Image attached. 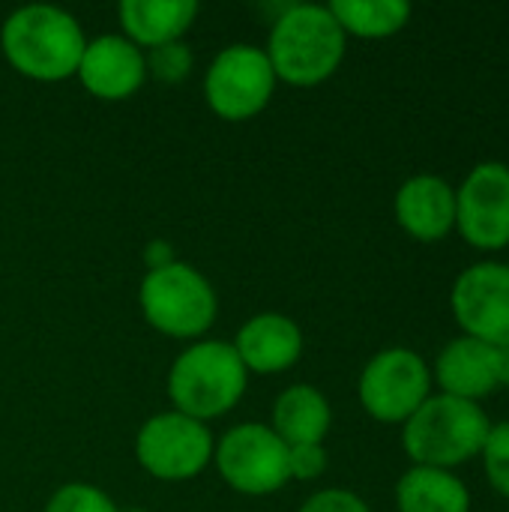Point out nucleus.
<instances>
[{
    "mask_svg": "<svg viewBox=\"0 0 509 512\" xmlns=\"http://www.w3.org/2000/svg\"><path fill=\"white\" fill-rule=\"evenodd\" d=\"M144 258H147L150 270H159V267H168V264H174V252H171V249H168L162 240H156L153 246H147Z\"/></svg>",
    "mask_w": 509,
    "mask_h": 512,
    "instance_id": "obj_25",
    "label": "nucleus"
},
{
    "mask_svg": "<svg viewBox=\"0 0 509 512\" xmlns=\"http://www.w3.org/2000/svg\"><path fill=\"white\" fill-rule=\"evenodd\" d=\"M399 512H468L471 498L462 480L441 468H414L399 480Z\"/></svg>",
    "mask_w": 509,
    "mask_h": 512,
    "instance_id": "obj_18",
    "label": "nucleus"
},
{
    "mask_svg": "<svg viewBox=\"0 0 509 512\" xmlns=\"http://www.w3.org/2000/svg\"><path fill=\"white\" fill-rule=\"evenodd\" d=\"M489 429V417L483 414V408H477V402L444 393L426 399L405 420L402 444L420 468L447 471L483 453Z\"/></svg>",
    "mask_w": 509,
    "mask_h": 512,
    "instance_id": "obj_3",
    "label": "nucleus"
},
{
    "mask_svg": "<svg viewBox=\"0 0 509 512\" xmlns=\"http://www.w3.org/2000/svg\"><path fill=\"white\" fill-rule=\"evenodd\" d=\"M144 60H147V72L165 84H180L192 69V51L183 39L150 48L144 54Z\"/></svg>",
    "mask_w": 509,
    "mask_h": 512,
    "instance_id": "obj_20",
    "label": "nucleus"
},
{
    "mask_svg": "<svg viewBox=\"0 0 509 512\" xmlns=\"http://www.w3.org/2000/svg\"><path fill=\"white\" fill-rule=\"evenodd\" d=\"M345 33L363 39H381L402 30L411 18V6L405 0H333L327 6Z\"/></svg>",
    "mask_w": 509,
    "mask_h": 512,
    "instance_id": "obj_19",
    "label": "nucleus"
},
{
    "mask_svg": "<svg viewBox=\"0 0 509 512\" xmlns=\"http://www.w3.org/2000/svg\"><path fill=\"white\" fill-rule=\"evenodd\" d=\"M456 225L477 249H504L509 243V168L483 162L456 192Z\"/></svg>",
    "mask_w": 509,
    "mask_h": 512,
    "instance_id": "obj_10",
    "label": "nucleus"
},
{
    "mask_svg": "<svg viewBox=\"0 0 509 512\" xmlns=\"http://www.w3.org/2000/svg\"><path fill=\"white\" fill-rule=\"evenodd\" d=\"M0 45L12 69L33 81H63L78 72L84 33L75 15L60 6L30 3L15 9L0 30Z\"/></svg>",
    "mask_w": 509,
    "mask_h": 512,
    "instance_id": "obj_1",
    "label": "nucleus"
},
{
    "mask_svg": "<svg viewBox=\"0 0 509 512\" xmlns=\"http://www.w3.org/2000/svg\"><path fill=\"white\" fill-rule=\"evenodd\" d=\"M138 303L147 324L174 339H195L207 333L219 309L210 282L183 261L147 270L138 288Z\"/></svg>",
    "mask_w": 509,
    "mask_h": 512,
    "instance_id": "obj_5",
    "label": "nucleus"
},
{
    "mask_svg": "<svg viewBox=\"0 0 509 512\" xmlns=\"http://www.w3.org/2000/svg\"><path fill=\"white\" fill-rule=\"evenodd\" d=\"M246 393V366L234 345L195 342L168 372V396L180 414L192 420H213L228 414Z\"/></svg>",
    "mask_w": 509,
    "mask_h": 512,
    "instance_id": "obj_4",
    "label": "nucleus"
},
{
    "mask_svg": "<svg viewBox=\"0 0 509 512\" xmlns=\"http://www.w3.org/2000/svg\"><path fill=\"white\" fill-rule=\"evenodd\" d=\"M126 39L138 48L177 42L195 21L198 3L192 0H123L117 6Z\"/></svg>",
    "mask_w": 509,
    "mask_h": 512,
    "instance_id": "obj_16",
    "label": "nucleus"
},
{
    "mask_svg": "<svg viewBox=\"0 0 509 512\" xmlns=\"http://www.w3.org/2000/svg\"><path fill=\"white\" fill-rule=\"evenodd\" d=\"M300 512H369V507L345 489H324L318 495H312Z\"/></svg>",
    "mask_w": 509,
    "mask_h": 512,
    "instance_id": "obj_24",
    "label": "nucleus"
},
{
    "mask_svg": "<svg viewBox=\"0 0 509 512\" xmlns=\"http://www.w3.org/2000/svg\"><path fill=\"white\" fill-rule=\"evenodd\" d=\"M129 512H138V510H129Z\"/></svg>",
    "mask_w": 509,
    "mask_h": 512,
    "instance_id": "obj_27",
    "label": "nucleus"
},
{
    "mask_svg": "<svg viewBox=\"0 0 509 512\" xmlns=\"http://www.w3.org/2000/svg\"><path fill=\"white\" fill-rule=\"evenodd\" d=\"M483 459L492 489L509 498V423H498L489 429V438L483 444Z\"/></svg>",
    "mask_w": 509,
    "mask_h": 512,
    "instance_id": "obj_22",
    "label": "nucleus"
},
{
    "mask_svg": "<svg viewBox=\"0 0 509 512\" xmlns=\"http://www.w3.org/2000/svg\"><path fill=\"white\" fill-rule=\"evenodd\" d=\"M213 435L201 420H192L180 411L150 417L135 438V456L147 474L156 480L180 483L192 480L213 459Z\"/></svg>",
    "mask_w": 509,
    "mask_h": 512,
    "instance_id": "obj_6",
    "label": "nucleus"
},
{
    "mask_svg": "<svg viewBox=\"0 0 509 512\" xmlns=\"http://www.w3.org/2000/svg\"><path fill=\"white\" fill-rule=\"evenodd\" d=\"M330 402L309 384L288 387L273 405V432L285 441V447L321 444L330 432Z\"/></svg>",
    "mask_w": 509,
    "mask_h": 512,
    "instance_id": "obj_17",
    "label": "nucleus"
},
{
    "mask_svg": "<svg viewBox=\"0 0 509 512\" xmlns=\"http://www.w3.org/2000/svg\"><path fill=\"white\" fill-rule=\"evenodd\" d=\"M276 72L258 45H228L216 54L204 78L207 105L222 120H249L267 108Z\"/></svg>",
    "mask_w": 509,
    "mask_h": 512,
    "instance_id": "obj_8",
    "label": "nucleus"
},
{
    "mask_svg": "<svg viewBox=\"0 0 509 512\" xmlns=\"http://www.w3.org/2000/svg\"><path fill=\"white\" fill-rule=\"evenodd\" d=\"M234 351L246 366V372L249 369L261 375L285 372L303 354V333L291 318L279 312H264L240 327L234 339Z\"/></svg>",
    "mask_w": 509,
    "mask_h": 512,
    "instance_id": "obj_13",
    "label": "nucleus"
},
{
    "mask_svg": "<svg viewBox=\"0 0 509 512\" xmlns=\"http://www.w3.org/2000/svg\"><path fill=\"white\" fill-rule=\"evenodd\" d=\"M396 219L417 240H441L456 225V192L441 177H411L396 195Z\"/></svg>",
    "mask_w": 509,
    "mask_h": 512,
    "instance_id": "obj_14",
    "label": "nucleus"
},
{
    "mask_svg": "<svg viewBox=\"0 0 509 512\" xmlns=\"http://www.w3.org/2000/svg\"><path fill=\"white\" fill-rule=\"evenodd\" d=\"M327 471V450L321 444L288 447V474L294 480H315Z\"/></svg>",
    "mask_w": 509,
    "mask_h": 512,
    "instance_id": "obj_23",
    "label": "nucleus"
},
{
    "mask_svg": "<svg viewBox=\"0 0 509 512\" xmlns=\"http://www.w3.org/2000/svg\"><path fill=\"white\" fill-rule=\"evenodd\" d=\"M438 384L456 399H483L498 387V348L480 339H456L438 357Z\"/></svg>",
    "mask_w": 509,
    "mask_h": 512,
    "instance_id": "obj_15",
    "label": "nucleus"
},
{
    "mask_svg": "<svg viewBox=\"0 0 509 512\" xmlns=\"http://www.w3.org/2000/svg\"><path fill=\"white\" fill-rule=\"evenodd\" d=\"M345 57V30L327 6L294 3L279 12L267 42L276 81L312 87L327 81Z\"/></svg>",
    "mask_w": 509,
    "mask_h": 512,
    "instance_id": "obj_2",
    "label": "nucleus"
},
{
    "mask_svg": "<svg viewBox=\"0 0 509 512\" xmlns=\"http://www.w3.org/2000/svg\"><path fill=\"white\" fill-rule=\"evenodd\" d=\"M453 312L471 339L492 348L509 345V267L477 264L456 279Z\"/></svg>",
    "mask_w": 509,
    "mask_h": 512,
    "instance_id": "obj_11",
    "label": "nucleus"
},
{
    "mask_svg": "<svg viewBox=\"0 0 509 512\" xmlns=\"http://www.w3.org/2000/svg\"><path fill=\"white\" fill-rule=\"evenodd\" d=\"M45 512H120L117 504L99 492L96 486L87 483H69L63 489L54 492V498L48 501Z\"/></svg>",
    "mask_w": 509,
    "mask_h": 512,
    "instance_id": "obj_21",
    "label": "nucleus"
},
{
    "mask_svg": "<svg viewBox=\"0 0 509 512\" xmlns=\"http://www.w3.org/2000/svg\"><path fill=\"white\" fill-rule=\"evenodd\" d=\"M213 459L222 480L243 495H273L291 480L285 441L261 423L228 429Z\"/></svg>",
    "mask_w": 509,
    "mask_h": 512,
    "instance_id": "obj_7",
    "label": "nucleus"
},
{
    "mask_svg": "<svg viewBox=\"0 0 509 512\" xmlns=\"http://www.w3.org/2000/svg\"><path fill=\"white\" fill-rule=\"evenodd\" d=\"M429 369L405 348L381 351L360 375V402L381 423H405L429 399Z\"/></svg>",
    "mask_w": 509,
    "mask_h": 512,
    "instance_id": "obj_9",
    "label": "nucleus"
},
{
    "mask_svg": "<svg viewBox=\"0 0 509 512\" xmlns=\"http://www.w3.org/2000/svg\"><path fill=\"white\" fill-rule=\"evenodd\" d=\"M78 78L84 90H90L99 99L120 102L132 96L144 78H147V60L144 51L129 42L126 36H99L84 45L81 63H78Z\"/></svg>",
    "mask_w": 509,
    "mask_h": 512,
    "instance_id": "obj_12",
    "label": "nucleus"
},
{
    "mask_svg": "<svg viewBox=\"0 0 509 512\" xmlns=\"http://www.w3.org/2000/svg\"><path fill=\"white\" fill-rule=\"evenodd\" d=\"M498 384H507L509 387V345L507 348H498Z\"/></svg>",
    "mask_w": 509,
    "mask_h": 512,
    "instance_id": "obj_26",
    "label": "nucleus"
}]
</instances>
